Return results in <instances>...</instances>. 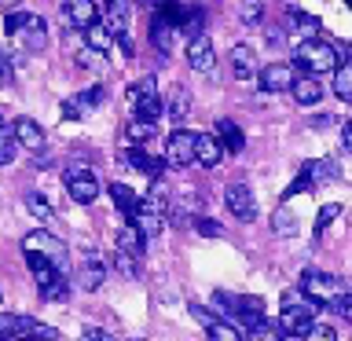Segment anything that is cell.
<instances>
[{
	"label": "cell",
	"instance_id": "1",
	"mask_svg": "<svg viewBox=\"0 0 352 341\" xmlns=\"http://www.w3.org/2000/svg\"><path fill=\"white\" fill-rule=\"evenodd\" d=\"M338 63H345V59H341V48H338V44H330V41H323V37H308V41H301L294 48V66H297V70H305L308 77L330 74Z\"/></svg>",
	"mask_w": 352,
	"mask_h": 341
},
{
	"label": "cell",
	"instance_id": "2",
	"mask_svg": "<svg viewBox=\"0 0 352 341\" xmlns=\"http://www.w3.org/2000/svg\"><path fill=\"white\" fill-rule=\"evenodd\" d=\"M316 316H319V305L312 301V297H305L301 290H286L283 294V316H279L283 334L305 338V330L316 323Z\"/></svg>",
	"mask_w": 352,
	"mask_h": 341
},
{
	"label": "cell",
	"instance_id": "3",
	"mask_svg": "<svg viewBox=\"0 0 352 341\" xmlns=\"http://www.w3.org/2000/svg\"><path fill=\"white\" fill-rule=\"evenodd\" d=\"M22 250H33V253H44L55 268H59L63 275H70L74 268H70V250H66V242L63 239H55L52 231H30L26 239H22Z\"/></svg>",
	"mask_w": 352,
	"mask_h": 341
},
{
	"label": "cell",
	"instance_id": "4",
	"mask_svg": "<svg viewBox=\"0 0 352 341\" xmlns=\"http://www.w3.org/2000/svg\"><path fill=\"white\" fill-rule=\"evenodd\" d=\"M129 103H132V114L140 121H154L162 114V99H158V81L147 74L140 77V81L129 85Z\"/></svg>",
	"mask_w": 352,
	"mask_h": 341
},
{
	"label": "cell",
	"instance_id": "5",
	"mask_svg": "<svg viewBox=\"0 0 352 341\" xmlns=\"http://www.w3.org/2000/svg\"><path fill=\"white\" fill-rule=\"evenodd\" d=\"M345 290H349V283L341 279V275L316 272V268H308V272L301 275V294L312 297L316 305H327L330 297H338V294H345Z\"/></svg>",
	"mask_w": 352,
	"mask_h": 341
},
{
	"label": "cell",
	"instance_id": "6",
	"mask_svg": "<svg viewBox=\"0 0 352 341\" xmlns=\"http://www.w3.org/2000/svg\"><path fill=\"white\" fill-rule=\"evenodd\" d=\"M63 180H66V191H70V198L77 206H92L99 198V176L81 162H74L70 169L63 173Z\"/></svg>",
	"mask_w": 352,
	"mask_h": 341
},
{
	"label": "cell",
	"instance_id": "7",
	"mask_svg": "<svg viewBox=\"0 0 352 341\" xmlns=\"http://www.w3.org/2000/svg\"><path fill=\"white\" fill-rule=\"evenodd\" d=\"M224 206L231 209L235 220H242V224H253V220H257V198H253L250 184H242V180H231L224 187Z\"/></svg>",
	"mask_w": 352,
	"mask_h": 341
},
{
	"label": "cell",
	"instance_id": "8",
	"mask_svg": "<svg viewBox=\"0 0 352 341\" xmlns=\"http://www.w3.org/2000/svg\"><path fill=\"white\" fill-rule=\"evenodd\" d=\"M195 136L198 132H187V129H173L169 140H165V165L169 169H184V165H195Z\"/></svg>",
	"mask_w": 352,
	"mask_h": 341
},
{
	"label": "cell",
	"instance_id": "9",
	"mask_svg": "<svg viewBox=\"0 0 352 341\" xmlns=\"http://www.w3.org/2000/svg\"><path fill=\"white\" fill-rule=\"evenodd\" d=\"M11 140H15V147L30 151V154H41L44 143H48L44 129H41L33 118H15V121H11Z\"/></svg>",
	"mask_w": 352,
	"mask_h": 341
},
{
	"label": "cell",
	"instance_id": "10",
	"mask_svg": "<svg viewBox=\"0 0 352 341\" xmlns=\"http://www.w3.org/2000/svg\"><path fill=\"white\" fill-rule=\"evenodd\" d=\"M103 96H107V88H103V85L81 88L77 96H70V99L63 103V118H66V121H81L88 110H96L99 103H103Z\"/></svg>",
	"mask_w": 352,
	"mask_h": 341
},
{
	"label": "cell",
	"instance_id": "11",
	"mask_svg": "<svg viewBox=\"0 0 352 341\" xmlns=\"http://www.w3.org/2000/svg\"><path fill=\"white\" fill-rule=\"evenodd\" d=\"M125 224H132L140 231V239L143 242H151V239H158L162 235V228H165V217L154 209L147 198H140V206H136V213H132V220H125Z\"/></svg>",
	"mask_w": 352,
	"mask_h": 341
},
{
	"label": "cell",
	"instance_id": "12",
	"mask_svg": "<svg viewBox=\"0 0 352 341\" xmlns=\"http://www.w3.org/2000/svg\"><path fill=\"white\" fill-rule=\"evenodd\" d=\"M15 41H19L26 52H44V48H48V26H44V19L33 15V11H26L22 26L15 30Z\"/></svg>",
	"mask_w": 352,
	"mask_h": 341
},
{
	"label": "cell",
	"instance_id": "13",
	"mask_svg": "<svg viewBox=\"0 0 352 341\" xmlns=\"http://www.w3.org/2000/svg\"><path fill=\"white\" fill-rule=\"evenodd\" d=\"M173 26H176V33H184L187 41L198 37V33L206 30V8H198L195 0H180V4H176Z\"/></svg>",
	"mask_w": 352,
	"mask_h": 341
},
{
	"label": "cell",
	"instance_id": "14",
	"mask_svg": "<svg viewBox=\"0 0 352 341\" xmlns=\"http://www.w3.org/2000/svg\"><path fill=\"white\" fill-rule=\"evenodd\" d=\"M257 81H261V92H272V96L290 92V85H294V66L268 63L264 70H257Z\"/></svg>",
	"mask_w": 352,
	"mask_h": 341
},
{
	"label": "cell",
	"instance_id": "15",
	"mask_svg": "<svg viewBox=\"0 0 352 341\" xmlns=\"http://www.w3.org/2000/svg\"><path fill=\"white\" fill-rule=\"evenodd\" d=\"M187 63H191V70H198V74H209V70L217 66L213 41H209L206 33H198V37L187 41Z\"/></svg>",
	"mask_w": 352,
	"mask_h": 341
},
{
	"label": "cell",
	"instance_id": "16",
	"mask_svg": "<svg viewBox=\"0 0 352 341\" xmlns=\"http://www.w3.org/2000/svg\"><path fill=\"white\" fill-rule=\"evenodd\" d=\"M228 63H231L235 81H250V77H257V70H261L257 52H253L250 44H235V48H231V55H228Z\"/></svg>",
	"mask_w": 352,
	"mask_h": 341
},
{
	"label": "cell",
	"instance_id": "17",
	"mask_svg": "<svg viewBox=\"0 0 352 341\" xmlns=\"http://www.w3.org/2000/svg\"><path fill=\"white\" fill-rule=\"evenodd\" d=\"M74 279H77V286H81V290H99V286H103V279H107V264L99 261L96 253H88V257L77 264Z\"/></svg>",
	"mask_w": 352,
	"mask_h": 341
},
{
	"label": "cell",
	"instance_id": "18",
	"mask_svg": "<svg viewBox=\"0 0 352 341\" xmlns=\"http://www.w3.org/2000/svg\"><path fill=\"white\" fill-rule=\"evenodd\" d=\"M125 165H132L136 173H143V176H151V180H162V173H165V162L162 158H154L151 151H143V147H129L125 154Z\"/></svg>",
	"mask_w": 352,
	"mask_h": 341
},
{
	"label": "cell",
	"instance_id": "19",
	"mask_svg": "<svg viewBox=\"0 0 352 341\" xmlns=\"http://www.w3.org/2000/svg\"><path fill=\"white\" fill-rule=\"evenodd\" d=\"M63 15L74 30H88L92 22H99V8H96V0H66Z\"/></svg>",
	"mask_w": 352,
	"mask_h": 341
},
{
	"label": "cell",
	"instance_id": "20",
	"mask_svg": "<svg viewBox=\"0 0 352 341\" xmlns=\"http://www.w3.org/2000/svg\"><path fill=\"white\" fill-rule=\"evenodd\" d=\"M301 173L312 180V187L316 184H338L341 180V169H338V162L334 158H316V162H305L301 165Z\"/></svg>",
	"mask_w": 352,
	"mask_h": 341
},
{
	"label": "cell",
	"instance_id": "21",
	"mask_svg": "<svg viewBox=\"0 0 352 341\" xmlns=\"http://www.w3.org/2000/svg\"><path fill=\"white\" fill-rule=\"evenodd\" d=\"M217 143H220V151H228V154H242L246 136H242V129L231 118H220L217 121Z\"/></svg>",
	"mask_w": 352,
	"mask_h": 341
},
{
	"label": "cell",
	"instance_id": "22",
	"mask_svg": "<svg viewBox=\"0 0 352 341\" xmlns=\"http://www.w3.org/2000/svg\"><path fill=\"white\" fill-rule=\"evenodd\" d=\"M151 44L158 48L162 55H169L173 52V44H176V26L165 15H154L151 19Z\"/></svg>",
	"mask_w": 352,
	"mask_h": 341
},
{
	"label": "cell",
	"instance_id": "23",
	"mask_svg": "<svg viewBox=\"0 0 352 341\" xmlns=\"http://www.w3.org/2000/svg\"><path fill=\"white\" fill-rule=\"evenodd\" d=\"M290 92H294V103H301V107H316L319 99H323V85L316 81V77H294V85H290Z\"/></svg>",
	"mask_w": 352,
	"mask_h": 341
},
{
	"label": "cell",
	"instance_id": "24",
	"mask_svg": "<svg viewBox=\"0 0 352 341\" xmlns=\"http://www.w3.org/2000/svg\"><path fill=\"white\" fill-rule=\"evenodd\" d=\"M220 158H224V151H220L217 136H195V162L206 165V169H213V165H220Z\"/></svg>",
	"mask_w": 352,
	"mask_h": 341
},
{
	"label": "cell",
	"instance_id": "25",
	"mask_svg": "<svg viewBox=\"0 0 352 341\" xmlns=\"http://www.w3.org/2000/svg\"><path fill=\"white\" fill-rule=\"evenodd\" d=\"M165 114L173 118V125H176V121H184L187 114H191V92H187L184 85H173L169 99H165Z\"/></svg>",
	"mask_w": 352,
	"mask_h": 341
},
{
	"label": "cell",
	"instance_id": "26",
	"mask_svg": "<svg viewBox=\"0 0 352 341\" xmlns=\"http://www.w3.org/2000/svg\"><path fill=\"white\" fill-rule=\"evenodd\" d=\"M110 198H114V206L121 209V213H125V220H132V213H136V206H140V195L132 191L129 184H110Z\"/></svg>",
	"mask_w": 352,
	"mask_h": 341
},
{
	"label": "cell",
	"instance_id": "27",
	"mask_svg": "<svg viewBox=\"0 0 352 341\" xmlns=\"http://www.w3.org/2000/svg\"><path fill=\"white\" fill-rule=\"evenodd\" d=\"M129 11H132V0H107V30L110 33H125Z\"/></svg>",
	"mask_w": 352,
	"mask_h": 341
},
{
	"label": "cell",
	"instance_id": "28",
	"mask_svg": "<svg viewBox=\"0 0 352 341\" xmlns=\"http://www.w3.org/2000/svg\"><path fill=\"white\" fill-rule=\"evenodd\" d=\"M85 33V44L92 48L96 55H103V52H110V44H114V33H110L103 22H92L88 30H81Z\"/></svg>",
	"mask_w": 352,
	"mask_h": 341
},
{
	"label": "cell",
	"instance_id": "29",
	"mask_svg": "<svg viewBox=\"0 0 352 341\" xmlns=\"http://www.w3.org/2000/svg\"><path fill=\"white\" fill-rule=\"evenodd\" d=\"M30 316H15V312H0V341H15L26 334Z\"/></svg>",
	"mask_w": 352,
	"mask_h": 341
},
{
	"label": "cell",
	"instance_id": "30",
	"mask_svg": "<svg viewBox=\"0 0 352 341\" xmlns=\"http://www.w3.org/2000/svg\"><path fill=\"white\" fill-rule=\"evenodd\" d=\"M154 121H140V118H132L129 125H125V136H129V143L132 147H143V143H151L154 140Z\"/></svg>",
	"mask_w": 352,
	"mask_h": 341
},
{
	"label": "cell",
	"instance_id": "31",
	"mask_svg": "<svg viewBox=\"0 0 352 341\" xmlns=\"http://www.w3.org/2000/svg\"><path fill=\"white\" fill-rule=\"evenodd\" d=\"M206 334H209V341H242V330L235 323H228V319H209Z\"/></svg>",
	"mask_w": 352,
	"mask_h": 341
},
{
	"label": "cell",
	"instance_id": "32",
	"mask_svg": "<svg viewBox=\"0 0 352 341\" xmlns=\"http://www.w3.org/2000/svg\"><path fill=\"white\" fill-rule=\"evenodd\" d=\"M290 22H294V33H301V37L308 41V37H316L319 30V19L316 15H308V11H301V8H290Z\"/></svg>",
	"mask_w": 352,
	"mask_h": 341
},
{
	"label": "cell",
	"instance_id": "33",
	"mask_svg": "<svg viewBox=\"0 0 352 341\" xmlns=\"http://www.w3.org/2000/svg\"><path fill=\"white\" fill-rule=\"evenodd\" d=\"M330 74H334V96L341 99V103H349V99H352V66L338 63Z\"/></svg>",
	"mask_w": 352,
	"mask_h": 341
},
{
	"label": "cell",
	"instance_id": "34",
	"mask_svg": "<svg viewBox=\"0 0 352 341\" xmlns=\"http://www.w3.org/2000/svg\"><path fill=\"white\" fill-rule=\"evenodd\" d=\"M118 250H121V253H132V257H140V253L147 250V242L140 239V231L132 228V224H125V228L118 231Z\"/></svg>",
	"mask_w": 352,
	"mask_h": 341
},
{
	"label": "cell",
	"instance_id": "35",
	"mask_svg": "<svg viewBox=\"0 0 352 341\" xmlns=\"http://www.w3.org/2000/svg\"><path fill=\"white\" fill-rule=\"evenodd\" d=\"M279 334H283V330L275 323H268V316H264L261 323H253V327L242 330V341H279Z\"/></svg>",
	"mask_w": 352,
	"mask_h": 341
},
{
	"label": "cell",
	"instance_id": "36",
	"mask_svg": "<svg viewBox=\"0 0 352 341\" xmlns=\"http://www.w3.org/2000/svg\"><path fill=\"white\" fill-rule=\"evenodd\" d=\"M239 19L246 26H261L264 22V0H239Z\"/></svg>",
	"mask_w": 352,
	"mask_h": 341
},
{
	"label": "cell",
	"instance_id": "37",
	"mask_svg": "<svg viewBox=\"0 0 352 341\" xmlns=\"http://www.w3.org/2000/svg\"><path fill=\"white\" fill-rule=\"evenodd\" d=\"M11 162H15V140H11L8 118L0 114V165H11Z\"/></svg>",
	"mask_w": 352,
	"mask_h": 341
},
{
	"label": "cell",
	"instance_id": "38",
	"mask_svg": "<svg viewBox=\"0 0 352 341\" xmlns=\"http://www.w3.org/2000/svg\"><path fill=\"white\" fill-rule=\"evenodd\" d=\"M272 231H275V235H283V239H290L294 231H297V217L290 213V209H275V217H272Z\"/></svg>",
	"mask_w": 352,
	"mask_h": 341
},
{
	"label": "cell",
	"instance_id": "39",
	"mask_svg": "<svg viewBox=\"0 0 352 341\" xmlns=\"http://www.w3.org/2000/svg\"><path fill=\"white\" fill-rule=\"evenodd\" d=\"M26 209H30V213L37 217V220H52V217H55V209L48 206V198L37 195V191H30V195H26Z\"/></svg>",
	"mask_w": 352,
	"mask_h": 341
},
{
	"label": "cell",
	"instance_id": "40",
	"mask_svg": "<svg viewBox=\"0 0 352 341\" xmlns=\"http://www.w3.org/2000/svg\"><path fill=\"white\" fill-rule=\"evenodd\" d=\"M338 217H341V202H327L323 209H319V217H316V235H323Z\"/></svg>",
	"mask_w": 352,
	"mask_h": 341
},
{
	"label": "cell",
	"instance_id": "41",
	"mask_svg": "<svg viewBox=\"0 0 352 341\" xmlns=\"http://www.w3.org/2000/svg\"><path fill=\"white\" fill-rule=\"evenodd\" d=\"M301 341H338V330L334 327H327V323H312L305 330V338Z\"/></svg>",
	"mask_w": 352,
	"mask_h": 341
},
{
	"label": "cell",
	"instance_id": "42",
	"mask_svg": "<svg viewBox=\"0 0 352 341\" xmlns=\"http://www.w3.org/2000/svg\"><path fill=\"white\" fill-rule=\"evenodd\" d=\"M330 312H338L341 319H352V294L345 290V294H338V297H330Z\"/></svg>",
	"mask_w": 352,
	"mask_h": 341
},
{
	"label": "cell",
	"instance_id": "43",
	"mask_svg": "<svg viewBox=\"0 0 352 341\" xmlns=\"http://www.w3.org/2000/svg\"><path fill=\"white\" fill-rule=\"evenodd\" d=\"M195 231H198V235H206V239H220V235H224V228H220L217 220H209V217H195Z\"/></svg>",
	"mask_w": 352,
	"mask_h": 341
},
{
	"label": "cell",
	"instance_id": "44",
	"mask_svg": "<svg viewBox=\"0 0 352 341\" xmlns=\"http://www.w3.org/2000/svg\"><path fill=\"white\" fill-rule=\"evenodd\" d=\"M114 268H118L121 275H129V279H136V257H132V253L114 250Z\"/></svg>",
	"mask_w": 352,
	"mask_h": 341
},
{
	"label": "cell",
	"instance_id": "45",
	"mask_svg": "<svg viewBox=\"0 0 352 341\" xmlns=\"http://www.w3.org/2000/svg\"><path fill=\"white\" fill-rule=\"evenodd\" d=\"M308 191H312V180H308L305 173H297V180H294V184H290V187H286V191H283V202H290L294 195H308Z\"/></svg>",
	"mask_w": 352,
	"mask_h": 341
},
{
	"label": "cell",
	"instance_id": "46",
	"mask_svg": "<svg viewBox=\"0 0 352 341\" xmlns=\"http://www.w3.org/2000/svg\"><path fill=\"white\" fill-rule=\"evenodd\" d=\"M81 341H118L110 330H103V327H85L81 330Z\"/></svg>",
	"mask_w": 352,
	"mask_h": 341
},
{
	"label": "cell",
	"instance_id": "47",
	"mask_svg": "<svg viewBox=\"0 0 352 341\" xmlns=\"http://www.w3.org/2000/svg\"><path fill=\"white\" fill-rule=\"evenodd\" d=\"M99 63V55L92 52V48H81V52H77V66H96Z\"/></svg>",
	"mask_w": 352,
	"mask_h": 341
},
{
	"label": "cell",
	"instance_id": "48",
	"mask_svg": "<svg viewBox=\"0 0 352 341\" xmlns=\"http://www.w3.org/2000/svg\"><path fill=\"white\" fill-rule=\"evenodd\" d=\"M341 147H352V121H345V125H341Z\"/></svg>",
	"mask_w": 352,
	"mask_h": 341
},
{
	"label": "cell",
	"instance_id": "49",
	"mask_svg": "<svg viewBox=\"0 0 352 341\" xmlns=\"http://www.w3.org/2000/svg\"><path fill=\"white\" fill-rule=\"evenodd\" d=\"M330 125H334V118H330V114H316L312 118V129H330Z\"/></svg>",
	"mask_w": 352,
	"mask_h": 341
},
{
	"label": "cell",
	"instance_id": "50",
	"mask_svg": "<svg viewBox=\"0 0 352 341\" xmlns=\"http://www.w3.org/2000/svg\"><path fill=\"white\" fill-rule=\"evenodd\" d=\"M15 341H37V338H30V334H22V338H15Z\"/></svg>",
	"mask_w": 352,
	"mask_h": 341
},
{
	"label": "cell",
	"instance_id": "51",
	"mask_svg": "<svg viewBox=\"0 0 352 341\" xmlns=\"http://www.w3.org/2000/svg\"><path fill=\"white\" fill-rule=\"evenodd\" d=\"M125 341H147V338H125Z\"/></svg>",
	"mask_w": 352,
	"mask_h": 341
}]
</instances>
